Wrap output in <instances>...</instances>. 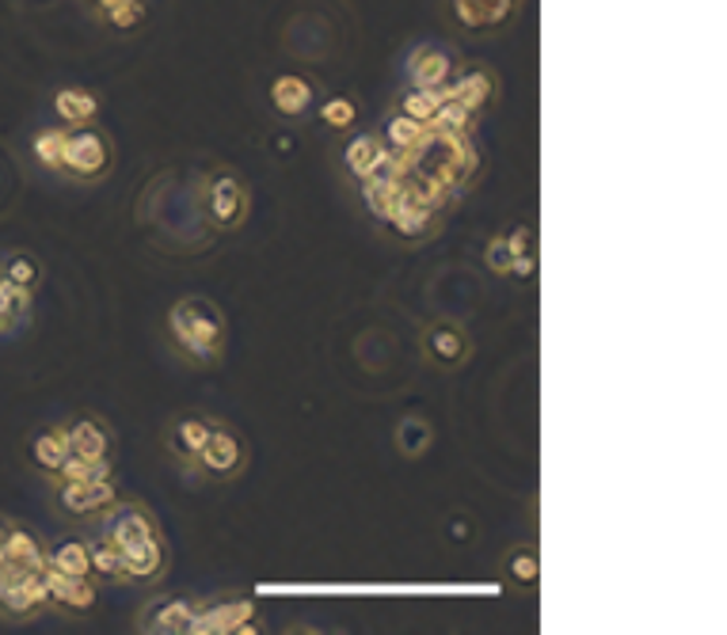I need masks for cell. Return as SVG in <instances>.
<instances>
[{
  "instance_id": "obj_1",
  "label": "cell",
  "mask_w": 727,
  "mask_h": 635,
  "mask_svg": "<svg viewBox=\"0 0 727 635\" xmlns=\"http://www.w3.org/2000/svg\"><path fill=\"white\" fill-rule=\"evenodd\" d=\"M107 537L122 552L126 563V578L134 583H153L165 571V545H160V529L145 506H119L114 517L107 522Z\"/></svg>"
},
{
  "instance_id": "obj_2",
  "label": "cell",
  "mask_w": 727,
  "mask_h": 635,
  "mask_svg": "<svg viewBox=\"0 0 727 635\" xmlns=\"http://www.w3.org/2000/svg\"><path fill=\"white\" fill-rule=\"evenodd\" d=\"M168 335L187 358L218 362L221 351H226V316L214 301L183 297L168 313Z\"/></svg>"
},
{
  "instance_id": "obj_3",
  "label": "cell",
  "mask_w": 727,
  "mask_h": 635,
  "mask_svg": "<svg viewBox=\"0 0 727 635\" xmlns=\"http://www.w3.org/2000/svg\"><path fill=\"white\" fill-rule=\"evenodd\" d=\"M111 168V145L96 130H76L65 134V157H61V172L73 180H104Z\"/></svg>"
},
{
  "instance_id": "obj_4",
  "label": "cell",
  "mask_w": 727,
  "mask_h": 635,
  "mask_svg": "<svg viewBox=\"0 0 727 635\" xmlns=\"http://www.w3.org/2000/svg\"><path fill=\"white\" fill-rule=\"evenodd\" d=\"M58 502L65 514L73 517H92V514H104L107 506L119 502V491L107 476H92V479H65L58 487Z\"/></svg>"
},
{
  "instance_id": "obj_5",
  "label": "cell",
  "mask_w": 727,
  "mask_h": 635,
  "mask_svg": "<svg viewBox=\"0 0 727 635\" xmlns=\"http://www.w3.org/2000/svg\"><path fill=\"white\" fill-rule=\"evenodd\" d=\"M244 456H247L244 441L237 438L233 430H226V426L214 423V430H210V438H206L203 453H198L195 468L206 472V476H214V479H229L244 468Z\"/></svg>"
},
{
  "instance_id": "obj_6",
  "label": "cell",
  "mask_w": 727,
  "mask_h": 635,
  "mask_svg": "<svg viewBox=\"0 0 727 635\" xmlns=\"http://www.w3.org/2000/svg\"><path fill=\"white\" fill-rule=\"evenodd\" d=\"M206 206H210V217L221 224V229H237L247 213V191L237 175H221V180L210 183V195H206Z\"/></svg>"
},
{
  "instance_id": "obj_7",
  "label": "cell",
  "mask_w": 727,
  "mask_h": 635,
  "mask_svg": "<svg viewBox=\"0 0 727 635\" xmlns=\"http://www.w3.org/2000/svg\"><path fill=\"white\" fill-rule=\"evenodd\" d=\"M210 430L214 423L206 419V415H180V419L172 423V430H168V449H172V456H180L187 468H195Z\"/></svg>"
},
{
  "instance_id": "obj_8",
  "label": "cell",
  "mask_w": 727,
  "mask_h": 635,
  "mask_svg": "<svg viewBox=\"0 0 727 635\" xmlns=\"http://www.w3.org/2000/svg\"><path fill=\"white\" fill-rule=\"evenodd\" d=\"M423 346H427L431 358H435L438 366H446V369L461 366V362L469 358V335H465V328H458V323H450V320L435 323V328H431L427 335H423Z\"/></svg>"
},
{
  "instance_id": "obj_9",
  "label": "cell",
  "mask_w": 727,
  "mask_h": 635,
  "mask_svg": "<svg viewBox=\"0 0 727 635\" xmlns=\"http://www.w3.org/2000/svg\"><path fill=\"white\" fill-rule=\"evenodd\" d=\"M69 445H73V456H81V461H92V464H107V456H111V433H107V426L99 419H73L69 423Z\"/></svg>"
},
{
  "instance_id": "obj_10",
  "label": "cell",
  "mask_w": 727,
  "mask_h": 635,
  "mask_svg": "<svg viewBox=\"0 0 727 635\" xmlns=\"http://www.w3.org/2000/svg\"><path fill=\"white\" fill-rule=\"evenodd\" d=\"M46 598H53L58 606L73 609V613H88L96 606V586L88 583V575H58L46 571Z\"/></svg>"
},
{
  "instance_id": "obj_11",
  "label": "cell",
  "mask_w": 727,
  "mask_h": 635,
  "mask_svg": "<svg viewBox=\"0 0 727 635\" xmlns=\"http://www.w3.org/2000/svg\"><path fill=\"white\" fill-rule=\"evenodd\" d=\"M195 609L187 606V601L180 598H165L157 601V606H149L142 613V632H160V635H183L191 632V624H195Z\"/></svg>"
},
{
  "instance_id": "obj_12",
  "label": "cell",
  "mask_w": 727,
  "mask_h": 635,
  "mask_svg": "<svg viewBox=\"0 0 727 635\" xmlns=\"http://www.w3.org/2000/svg\"><path fill=\"white\" fill-rule=\"evenodd\" d=\"M453 76V58L446 50H415L408 61L412 88H446Z\"/></svg>"
},
{
  "instance_id": "obj_13",
  "label": "cell",
  "mask_w": 727,
  "mask_h": 635,
  "mask_svg": "<svg viewBox=\"0 0 727 635\" xmlns=\"http://www.w3.org/2000/svg\"><path fill=\"white\" fill-rule=\"evenodd\" d=\"M31 456L43 472H61L65 461L73 456V445H69V426H46L35 441H31Z\"/></svg>"
},
{
  "instance_id": "obj_14",
  "label": "cell",
  "mask_w": 727,
  "mask_h": 635,
  "mask_svg": "<svg viewBox=\"0 0 727 635\" xmlns=\"http://www.w3.org/2000/svg\"><path fill=\"white\" fill-rule=\"evenodd\" d=\"M247 621H252V601H229V606H221V609H206V613H198L195 624H191V632L195 635H206V632H255V628H247Z\"/></svg>"
},
{
  "instance_id": "obj_15",
  "label": "cell",
  "mask_w": 727,
  "mask_h": 635,
  "mask_svg": "<svg viewBox=\"0 0 727 635\" xmlns=\"http://www.w3.org/2000/svg\"><path fill=\"white\" fill-rule=\"evenodd\" d=\"M270 103H275V111L286 114V119H298V114H305L308 103H313V84L293 73L278 76V81L270 84Z\"/></svg>"
},
{
  "instance_id": "obj_16",
  "label": "cell",
  "mask_w": 727,
  "mask_h": 635,
  "mask_svg": "<svg viewBox=\"0 0 727 635\" xmlns=\"http://www.w3.org/2000/svg\"><path fill=\"white\" fill-rule=\"evenodd\" d=\"M88 555H92V575L96 578H107V583H126V563H122V552L114 548V540L107 537V533L92 540Z\"/></svg>"
},
{
  "instance_id": "obj_17",
  "label": "cell",
  "mask_w": 727,
  "mask_h": 635,
  "mask_svg": "<svg viewBox=\"0 0 727 635\" xmlns=\"http://www.w3.org/2000/svg\"><path fill=\"white\" fill-rule=\"evenodd\" d=\"M343 160H347V168H351L354 175H362V180H366L369 172H377V168L385 164V145H381V137H374V134L354 137V142L347 145Z\"/></svg>"
},
{
  "instance_id": "obj_18",
  "label": "cell",
  "mask_w": 727,
  "mask_h": 635,
  "mask_svg": "<svg viewBox=\"0 0 727 635\" xmlns=\"http://www.w3.org/2000/svg\"><path fill=\"white\" fill-rule=\"evenodd\" d=\"M31 308V290L20 282H12L8 274H0V331H12L15 323L27 316Z\"/></svg>"
},
{
  "instance_id": "obj_19",
  "label": "cell",
  "mask_w": 727,
  "mask_h": 635,
  "mask_svg": "<svg viewBox=\"0 0 727 635\" xmlns=\"http://www.w3.org/2000/svg\"><path fill=\"white\" fill-rule=\"evenodd\" d=\"M510 4H514V0H453V8H458L465 27H495V23L507 20Z\"/></svg>"
},
{
  "instance_id": "obj_20",
  "label": "cell",
  "mask_w": 727,
  "mask_h": 635,
  "mask_svg": "<svg viewBox=\"0 0 727 635\" xmlns=\"http://www.w3.org/2000/svg\"><path fill=\"white\" fill-rule=\"evenodd\" d=\"M53 107H58V114L65 122H73V126H84V122L96 119V96L84 88H61L58 96H53Z\"/></svg>"
},
{
  "instance_id": "obj_21",
  "label": "cell",
  "mask_w": 727,
  "mask_h": 635,
  "mask_svg": "<svg viewBox=\"0 0 727 635\" xmlns=\"http://www.w3.org/2000/svg\"><path fill=\"white\" fill-rule=\"evenodd\" d=\"M46 567L58 571V575H92L88 545H81V540H65V545H58L50 552V563H46Z\"/></svg>"
},
{
  "instance_id": "obj_22",
  "label": "cell",
  "mask_w": 727,
  "mask_h": 635,
  "mask_svg": "<svg viewBox=\"0 0 727 635\" xmlns=\"http://www.w3.org/2000/svg\"><path fill=\"white\" fill-rule=\"evenodd\" d=\"M96 4H99V12H104V20L119 30L137 27L145 15V0H96Z\"/></svg>"
},
{
  "instance_id": "obj_23",
  "label": "cell",
  "mask_w": 727,
  "mask_h": 635,
  "mask_svg": "<svg viewBox=\"0 0 727 635\" xmlns=\"http://www.w3.org/2000/svg\"><path fill=\"white\" fill-rule=\"evenodd\" d=\"M443 103H446V96L438 88H412L404 96V114L408 119H415V122H431Z\"/></svg>"
},
{
  "instance_id": "obj_24",
  "label": "cell",
  "mask_w": 727,
  "mask_h": 635,
  "mask_svg": "<svg viewBox=\"0 0 727 635\" xmlns=\"http://www.w3.org/2000/svg\"><path fill=\"white\" fill-rule=\"evenodd\" d=\"M35 157L43 168H61V157H65V134H61V130H46V134H38Z\"/></svg>"
},
{
  "instance_id": "obj_25",
  "label": "cell",
  "mask_w": 727,
  "mask_h": 635,
  "mask_svg": "<svg viewBox=\"0 0 727 635\" xmlns=\"http://www.w3.org/2000/svg\"><path fill=\"white\" fill-rule=\"evenodd\" d=\"M507 571H510V578L514 583H522V586H533L537 583V552L533 548H518V552H510V560H507Z\"/></svg>"
},
{
  "instance_id": "obj_26",
  "label": "cell",
  "mask_w": 727,
  "mask_h": 635,
  "mask_svg": "<svg viewBox=\"0 0 727 635\" xmlns=\"http://www.w3.org/2000/svg\"><path fill=\"white\" fill-rule=\"evenodd\" d=\"M320 119H324V126H331V130H347L351 126L354 119H359V107L351 103V99H328L324 103V111H320Z\"/></svg>"
},
{
  "instance_id": "obj_27",
  "label": "cell",
  "mask_w": 727,
  "mask_h": 635,
  "mask_svg": "<svg viewBox=\"0 0 727 635\" xmlns=\"http://www.w3.org/2000/svg\"><path fill=\"white\" fill-rule=\"evenodd\" d=\"M385 137H389L392 145H400V149H408V145H415L423 137V122L408 119V114H397V119L389 122V130H385Z\"/></svg>"
},
{
  "instance_id": "obj_28",
  "label": "cell",
  "mask_w": 727,
  "mask_h": 635,
  "mask_svg": "<svg viewBox=\"0 0 727 635\" xmlns=\"http://www.w3.org/2000/svg\"><path fill=\"white\" fill-rule=\"evenodd\" d=\"M397 441L404 445V453H423V445H431V430L423 426L420 419H408L404 426L397 430Z\"/></svg>"
},
{
  "instance_id": "obj_29",
  "label": "cell",
  "mask_w": 727,
  "mask_h": 635,
  "mask_svg": "<svg viewBox=\"0 0 727 635\" xmlns=\"http://www.w3.org/2000/svg\"><path fill=\"white\" fill-rule=\"evenodd\" d=\"M0 274H8L12 278V282H20V285H35L38 282V262L31 259V255H15V259H8L4 262V270H0Z\"/></svg>"
},
{
  "instance_id": "obj_30",
  "label": "cell",
  "mask_w": 727,
  "mask_h": 635,
  "mask_svg": "<svg viewBox=\"0 0 727 635\" xmlns=\"http://www.w3.org/2000/svg\"><path fill=\"white\" fill-rule=\"evenodd\" d=\"M487 262H492L499 274H510V247H507V236L495 240L492 247H487Z\"/></svg>"
}]
</instances>
